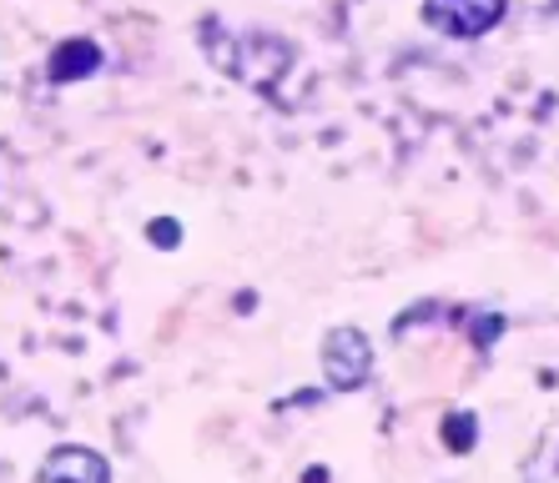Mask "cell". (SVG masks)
<instances>
[{"label": "cell", "instance_id": "6da1fadb", "mask_svg": "<svg viewBox=\"0 0 559 483\" xmlns=\"http://www.w3.org/2000/svg\"><path fill=\"white\" fill-rule=\"evenodd\" d=\"M323 378L333 393H358L373 378V342L364 327H333L323 338Z\"/></svg>", "mask_w": 559, "mask_h": 483}, {"label": "cell", "instance_id": "7a4b0ae2", "mask_svg": "<svg viewBox=\"0 0 559 483\" xmlns=\"http://www.w3.org/2000/svg\"><path fill=\"white\" fill-rule=\"evenodd\" d=\"M509 0H424V26L443 31V36L474 40L504 21Z\"/></svg>", "mask_w": 559, "mask_h": 483}, {"label": "cell", "instance_id": "3957f363", "mask_svg": "<svg viewBox=\"0 0 559 483\" xmlns=\"http://www.w3.org/2000/svg\"><path fill=\"white\" fill-rule=\"evenodd\" d=\"M36 483H111V463H106L96 448L61 444L40 458Z\"/></svg>", "mask_w": 559, "mask_h": 483}, {"label": "cell", "instance_id": "277c9868", "mask_svg": "<svg viewBox=\"0 0 559 483\" xmlns=\"http://www.w3.org/2000/svg\"><path fill=\"white\" fill-rule=\"evenodd\" d=\"M96 71H102V46L86 36L61 40L51 51V61H46V81H51V86H76V81L96 76Z\"/></svg>", "mask_w": 559, "mask_h": 483}, {"label": "cell", "instance_id": "5b68a950", "mask_svg": "<svg viewBox=\"0 0 559 483\" xmlns=\"http://www.w3.org/2000/svg\"><path fill=\"white\" fill-rule=\"evenodd\" d=\"M443 448L449 454H468L474 448V438H479V419L468 413V408H454V413H443Z\"/></svg>", "mask_w": 559, "mask_h": 483}, {"label": "cell", "instance_id": "8992f818", "mask_svg": "<svg viewBox=\"0 0 559 483\" xmlns=\"http://www.w3.org/2000/svg\"><path fill=\"white\" fill-rule=\"evenodd\" d=\"M468 338H474V348H484V353H489V348H495V342L504 338V317H499V313L474 317V327H468Z\"/></svg>", "mask_w": 559, "mask_h": 483}, {"label": "cell", "instance_id": "52a82bcc", "mask_svg": "<svg viewBox=\"0 0 559 483\" xmlns=\"http://www.w3.org/2000/svg\"><path fill=\"white\" fill-rule=\"evenodd\" d=\"M146 237H152L156 247H177V242H182V227L171 222V217H156V222L146 227Z\"/></svg>", "mask_w": 559, "mask_h": 483}, {"label": "cell", "instance_id": "ba28073f", "mask_svg": "<svg viewBox=\"0 0 559 483\" xmlns=\"http://www.w3.org/2000/svg\"><path fill=\"white\" fill-rule=\"evenodd\" d=\"M302 483H328V469H308L302 473Z\"/></svg>", "mask_w": 559, "mask_h": 483}]
</instances>
